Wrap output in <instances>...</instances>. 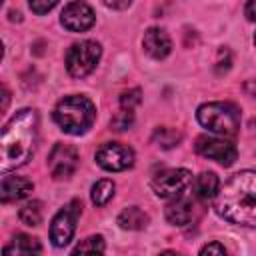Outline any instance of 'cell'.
Returning a JSON list of instances; mask_svg holds the SVG:
<instances>
[{
	"label": "cell",
	"mask_w": 256,
	"mask_h": 256,
	"mask_svg": "<svg viewBox=\"0 0 256 256\" xmlns=\"http://www.w3.org/2000/svg\"><path fill=\"white\" fill-rule=\"evenodd\" d=\"M38 132V114L32 108L18 110L2 128L0 140V170L6 174L24 166L34 154Z\"/></svg>",
	"instance_id": "cell-1"
},
{
	"label": "cell",
	"mask_w": 256,
	"mask_h": 256,
	"mask_svg": "<svg viewBox=\"0 0 256 256\" xmlns=\"http://www.w3.org/2000/svg\"><path fill=\"white\" fill-rule=\"evenodd\" d=\"M216 212L232 224L256 228V170L234 174L218 190Z\"/></svg>",
	"instance_id": "cell-2"
},
{
	"label": "cell",
	"mask_w": 256,
	"mask_h": 256,
	"mask_svg": "<svg viewBox=\"0 0 256 256\" xmlns=\"http://www.w3.org/2000/svg\"><path fill=\"white\" fill-rule=\"evenodd\" d=\"M94 118H96V108L92 100H88L86 96H78V94L64 96L54 108V122L60 126L62 132L72 136L84 134L94 124Z\"/></svg>",
	"instance_id": "cell-3"
},
{
	"label": "cell",
	"mask_w": 256,
	"mask_h": 256,
	"mask_svg": "<svg viewBox=\"0 0 256 256\" xmlns=\"http://www.w3.org/2000/svg\"><path fill=\"white\" fill-rule=\"evenodd\" d=\"M198 122L218 136H234L240 128V110L232 102H208L196 112Z\"/></svg>",
	"instance_id": "cell-4"
},
{
	"label": "cell",
	"mask_w": 256,
	"mask_h": 256,
	"mask_svg": "<svg viewBox=\"0 0 256 256\" xmlns=\"http://www.w3.org/2000/svg\"><path fill=\"white\" fill-rule=\"evenodd\" d=\"M102 48L96 40H82L70 46V50L66 52V70L70 76L74 78H84L88 76L98 60H100Z\"/></svg>",
	"instance_id": "cell-5"
},
{
	"label": "cell",
	"mask_w": 256,
	"mask_h": 256,
	"mask_svg": "<svg viewBox=\"0 0 256 256\" xmlns=\"http://www.w3.org/2000/svg\"><path fill=\"white\" fill-rule=\"evenodd\" d=\"M192 184V172L186 168H172L164 170L152 180V190L162 200H176L184 196L188 186Z\"/></svg>",
	"instance_id": "cell-6"
},
{
	"label": "cell",
	"mask_w": 256,
	"mask_h": 256,
	"mask_svg": "<svg viewBox=\"0 0 256 256\" xmlns=\"http://www.w3.org/2000/svg\"><path fill=\"white\" fill-rule=\"evenodd\" d=\"M80 212H82L80 200H72L62 210H58V214L52 218V224H50V240L54 246L62 248L72 240Z\"/></svg>",
	"instance_id": "cell-7"
},
{
	"label": "cell",
	"mask_w": 256,
	"mask_h": 256,
	"mask_svg": "<svg viewBox=\"0 0 256 256\" xmlns=\"http://www.w3.org/2000/svg\"><path fill=\"white\" fill-rule=\"evenodd\" d=\"M96 164L108 172H122L132 168L134 150L120 142H106L96 150Z\"/></svg>",
	"instance_id": "cell-8"
},
{
	"label": "cell",
	"mask_w": 256,
	"mask_h": 256,
	"mask_svg": "<svg viewBox=\"0 0 256 256\" xmlns=\"http://www.w3.org/2000/svg\"><path fill=\"white\" fill-rule=\"evenodd\" d=\"M194 150L200 156L208 160H216L222 166H232L238 158V150L232 142L222 138H212V136H198L194 142Z\"/></svg>",
	"instance_id": "cell-9"
},
{
	"label": "cell",
	"mask_w": 256,
	"mask_h": 256,
	"mask_svg": "<svg viewBox=\"0 0 256 256\" xmlns=\"http://www.w3.org/2000/svg\"><path fill=\"white\" fill-rule=\"evenodd\" d=\"M78 168V150L72 144L58 142L48 156V170L54 180L70 178Z\"/></svg>",
	"instance_id": "cell-10"
},
{
	"label": "cell",
	"mask_w": 256,
	"mask_h": 256,
	"mask_svg": "<svg viewBox=\"0 0 256 256\" xmlns=\"http://www.w3.org/2000/svg\"><path fill=\"white\" fill-rule=\"evenodd\" d=\"M94 20H96L94 10L86 2H80V0L70 2L62 10V14H60L62 26L68 28V30H72V32H84V30H88L94 24Z\"/></svg>",
	"instance_id": "cell-11"
},
{
	"label": "cell",
	"mask_w": 256,
	"mask_h": 256,
	"mask_svg": "<svg viewBox=\"0 0 256 256\" xmlns=\"http://www.w3.org/2000/svg\"><path fill=\"white\" fill-rule=\"evenodd\" d=\"M144 52L154 60H164L172 52V40L162 28H148L142 38Z\"/></svg>",
	"instance_id": "cell-12"
},
{
	"label": "cell",
	"mask_w": 256,
	"mask_h": 256,
	"mask_svg": "<svg viewBox=\"0 0 256 256\" xmlns=\"http://www.w3.org/2000/svg\"><path fill=\"white\" fill-rule=\"evenodd\" d=\"M34 190V184L24 176H4L0 186V198L4 204L26 198Z\"/></svg>",
	"instance_id": "cell-13"
},
{
	"label": "cell",
	"mask_w": 256,
	"mask_h": 256,
	"mask_svg": "<svg viewBox=\"0 0 256 256\" xmlns=\"http://www.w3.org/2000/svg\"><path fill=\"white\" fill-rule=\"evenodd\" d=\"M166 220L174 226H184L188 222H192L194 214H196V208H194V202L190 198H176L172 200L168 206H166Z\"/></svg>",
	"instance_id": "cell-14"
},
{
	"label": "cell",
	"mask_w": 256,
	"mask_h": 256,
	"mask_svg": "<svg viewBox=\"0 0 256 256\" xmlns=\"http://www.w3.org/2000/svg\"><path fill=\"white\" fill-rule=\"evenodd\" d=\"M118 224L124 230H144L148 226V214L138 206H128L118 214Z\"/></svg>",
	"instance_id": "cell-15"
},
{
	"label": "cell",
	"mask_w": 256,
	"mask_h": 256,
	"mask_svg": "<svg viewBox=\"0 0 256 256\" xmlns=\"http://www.w3.org/2000/svg\"><path fill=\"white\" fill-rule=\"evenodd\" d=\"M194 190L200 200H212L220 190V180L214 172H202L194 182Z\"/></svg>",
	"instance_id": "cell-16"
},
{
	"label": "cell",
	"mask_w": 256,
	"mask_h": 256,
	"mask_svg": "<svg viewBox=\"0 0 256 256\" xmlns=\"http://www.w3.org/2000/svg\"><path fill=\"white\" fill-rule=\"evenodd\" d=\"M6 254H32V252H42V246L36 238L28 234H16L14 240L4 248Z\"/></svg>",
	"instance_id": "cell-17"
},
{
	"label": "cell",
	"mask_w": 256,
	"mask_h": 256,
	"mask_svg": "<svg viewBox=\"0 0 256 256\" xmlns=\"http://www.w3.org/2000/svg\"><path fill=\"white\" fill-rule=\"evenodd\" d=\"M18 218L22 224L26 226H38L42 222V202L40 200H30L26 202L20 212H18Z\"/></svg>",
	"instance_id": "cell-18"
},
{
	"label": "cell",
	"mask_w": 256,
	"mask_h": 256,
	"mask_svg": "<svg viewBox=\"0 0 256 256\" xmlns=\"http://www.w3.org/2000/svg\"><path fill=\"white\" fill-rule=\"evenodd\" d=\"M180 140H182V134L178 130H174V128H156L154 134H152V142L156 146L164 148V150L178 146Z\"/></svg>",
	"instance_id": "cell-19"
},
{
	"label": "cell",
	"mask_w": 256,
	"mask_h": 256,
	"mask_svg": "<svg viewBox=\"0 0 256 256\" xmlns=\"http://www.w3.org/2000/svg\"><path fill=\"white\" fill-rule=\"evenodd\" d=\"M114 196V182L112 180H98L94 186H92V202L96 206H104L112 200Z\"/></svg>",
	"instance_id": "cell-20"
},
{
	"label": "cell",
	"mask_w": 256,
	"mask_h": 256,
	"mask_svg": "<svg viewBox=\"0 0 256 256\" xmlns=\"http://www.w3.org/2000/svg\"><path fill=\"white\" fill-rule=\"evenodd\" d=\"M106 246H104V240L102 236H88L86 240H82L72 252L74 254H86V252H104Z\"/></svg>",
	"instance_id": "cell-21"
},
{
	"label": "cell",
	"mask_w": 256,
	"mask_h": 256,
	"mask_svg": "<svg viewBox=\"0 0 256 256\" xmlns=\"http://www.w3.org/2000/svg\"><path fill=\"white\" fill-rule=\"evenodd\" d=\"M132 124H134V114H132V110H126V108H122L120 112H116L114 118L110 120V126L114 130H118V132L128 130Z\"/></svg>",
	"instance_id": "cell-22"
},
{
	"label": "cell",
	"mask_w": 256,
	"mask_h": 256,
	"mask_svg": "<svg viewBox=\"0 0 256 256\" xmlns=\"http://www.w3.org/2000/svg\"><path fill=\"white\" fill-rule=\"evenodd\" d=\"M140 94H142V92H140L138 88H132V90L122 92V96H120V106L126 108V110H132L134 106H138V104L142 102V96H140Z\"/></svg>",
	"instance_id": "cell-23"
},
{
	"label": "cell",
	"mask_w": 256,
	"mask_h": 256,
	"mask_svg": "<svg viewBox=\"0 0 256 256\" xmlns=\"http://www.w3.org/2000/svg\"><path fill=\"white\" fill-rule=\"evenodd\" d=\"M28 4L34 14H46L58 4V0H28Z\"/></svg>",
	"instance_id": "cell-24"
},
{
	"label": "cell",
	"mask_w": 256,
	"mask_h": 256,
	"mask_svg": "<svg viewBox=\"0 0 256 256\" xmlns=\"http://www.w3.org/2000/svg\"><path fill=\"white\" fill-rule=\"evenodd\" d=\"M200 254H226V248L218 242H212V244H206L204 248H200Z\"/></svg>",
	"instance_id": "cell-25"
},
{
	"label": "cell",
	"mask_w": 256,
	"mask_h": 256,
	"mask_svg": "<svg viewBox=\"0 0 256 256\" xmlns=\"http://www.w3.org/2000/svg\"><path fill=\"white\" fill-rule=\"evenodd\" d=\"M230 62H232V60H230V52H228V50H226V54H224V60H222V56L218 54V62H216V64H218V66H216V70H218V74H222V72H226V70L230 68Z\"/></svg>",
	"instance_id": "cell-26"
},
{
	"label": "cell",
	"mask_w": 256,
	"mask_h": 256,
	"mask_svg": "<svg viewBox=\"0 0 256 256\" xmlns=\"http://www.w3.org/2000/svg\"><path fill=\"white\" fill-rule=\"evenodd\" d=\"M108 8H114V10H124L132 4V0H102Z\"/></svg>",
	"instance_id": "cell-27"
},
{
	"label": "cell",
	"mask_w": 256,
	"mask_h": 256,
	"mask_svg": "<svg viewBox=\"0 0 256 256\" xmlns=\"http://www.w3.org/2000/svg\"><path fill=\"white\" fill-rule=\"evenodd\" d=\"M244 14L250 22H256V0H248V4L244 8Z\"/></svg>",
	"instance_id": "cell-28"
},
{
	"label": "cell",
	"mask_w": 256,
	"mask_h": 256,
	"mask_svg": "<svg viewBox=\"0 0 256 256\" xmlns=\"http://www.w3.org/2000/svg\"><path fill=\"white\" fill-rule=\"evenodd\" d=\"M8 100H10V94H8V88L2 86V110L8 108Z\"/></svg>",
	"instance_id": "cell-29"
},
{
	"label": "cell",
	"mask_w": 256,
	"mask_h": 256,
	"mask_svg": "<svg viewBox=\"0 0 256 256\" xmlns=\"http://www.w3.org/2000/svg\"><path fill=\"white\" fill-rule=\"evenodd\" d=\"M254 46H256V34H254Z\"/></svg>",
	"instance_id": "cell-30"
}]
</instances>
